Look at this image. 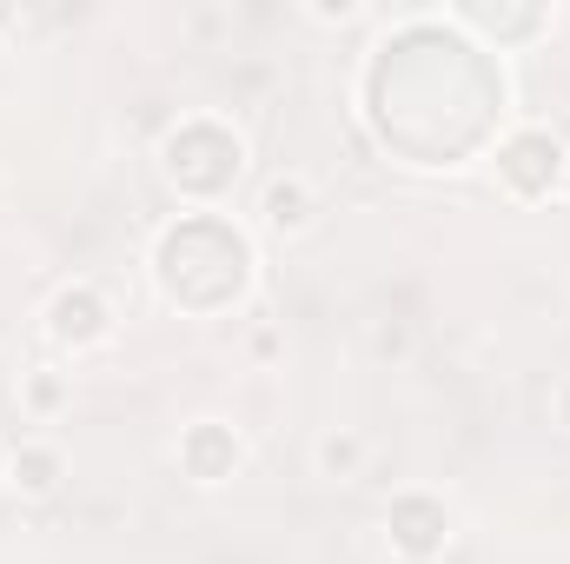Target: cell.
<instances>
[{"label": "cell", "instance_id": "obj_1", "mask_svg": "<svg viewBox=\"0 0 570 564\" xmlns=\"http://www.w3.org/2000/svg\"><path fill=\"white\" fill-rule=\"evenodd\" d=\"M266 220H273L279 233H305V226H312V186H305V179H279V186L266 193Z\"/></svg>", "mask_w": 570, "mask_h": 564}, {"label": "cell", "instance_id": "obj_2", "mask_svg": "<svg viewBox=\"0 0 570 564\" xmlns=\"http://www.w3.org/2000/svg\"><path fill=\"white\" fill-rule=\"evenodd\" d=\"M186 458H193V471L199 478H219V465H239V438H226V431H193V445H186Z\"/></svg>", "mask_w": 570, "mask_h": 564}, {"label": "cell", "instance_id": "obj_3", "mask_svg": "<svg viewBox=\"0 0 570 564\" xmlns=\"http://www.w3.org/2000/svg\"><path fill=\"white\" fill-rule=\"evenodd\" d=\"M358 458H365V438H358V431H332V438H318V465H325V478H352Z\"/></svg>", "mask_w": 570, "mask_h": 564}, {"label": "cell", "instance_id": "obj_4", "mask_svg": "<svg viewBox=\"0 0 570 564\" xmlns=\"http://www.w3.org/2000/svg\"><path fill=\"white\" fill-rule=\"evenodd\" d=\"M13 478H20L27 492H53V478H60V458L33 445V451H20V458H13Z\"/></svg>", "mask_w": 570, "mask_h": 564}, {"label": "cell", "instance_id": "obj_5", "mask_svg": "<svg viewBox=\"0 0 570 564\" xmlns=\"http://www.w3.org/2000/svg\"><path fill=\"white\" fill-rule=\"evenodd\" d=\"M33 406H40V412L60 406V386H53V379H33Z\"/></svg>", "mask_w": 570, "mask_h": 564}]
</instances>
